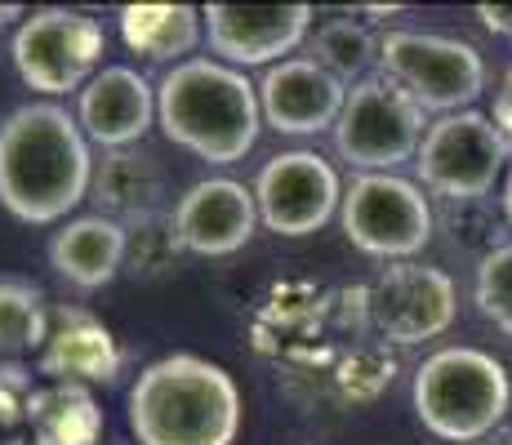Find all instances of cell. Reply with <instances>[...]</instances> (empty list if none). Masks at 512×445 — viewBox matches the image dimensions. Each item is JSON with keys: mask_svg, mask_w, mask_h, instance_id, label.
Instances as JSON below:
<instances>
[{"mask_svg": "<svg viewBox=\"0 0 512 445\" xmlns=\"http://www.w3.org/2000/svg\"><path fill=\"white\" fill-rule=\"evenodd\" d=\"M36 445H98L103 410L81 383H45L27 397V419Z\"/></svg>", "mask_w": 512, "mask_h": 445, "instance_id": "cell-20", "label": "cell"}, {"mask_svg": "<svg viewBox=\"0 0 512 445\" xmlns=\"http://www.w3.org/2000/svg\"><path fill=\"white\" fill-rule=\"evenodd\" d=\"M477 445H512V428L504 423V428H495V432H490V437H481Z\"/></svg>", "mask_w": 512, "mask_h": 445, "instance_id": "cell-30", "label": "cell"}, {"mask_svg": "<svg viewBox=\"0 0 512 445\" xmlns=\"http://www.w3.org/2000/svg\"><path fill=\"white\" fill-rule=\"evenodd\" d=\"M366 325L379 339L415 348V343H432L455 325L459 316V290L450 272L423 263H388L366 290Z\"/></svg>", "mask_w": 512, "mask_h": 445, "instance_id": "cell-10", "label": "cell"}, {"mask_svg": "<svg viewBox=\"0 0 512 445\" xmlns=\"http://www.w3.org/2000/svg\"><path fill=\"white\" fill-rule=\"evenodd\" d=\"M205 41L219 63L277 67L312 36V5H205Z\"/></svg>", "mask_w": 512, "mask_h": 445, "instance_id": "cell-12", "label": "cell"}, {"mask_svg": "<svg viewBox=\"0 0 512 445\" xmlns=\"http://www.w3.org/2000/svg\"><path fill=\"white\" fill-rule=\"evenodd\" d=\"M5 445H36V441H18V437H14V441H5Z\"/></svg>", "mask_w": 512, "mask_h": 445, "instance_id": "cell-32", "label": "cell"}, {"mask_svg": "<svg viewBox=\"0 0 512 445\" xmlns=\"http://www.w3.org/2000/svg\"><path fill=\"white\" fill-rule=\"evenodd\" d=\"M379 72L397 81L423 112H472L486 89V63L468 41L441 32H388L379 45Z\"/></svg>", "mask_w": 512, "mask_h": 445, "instance_id": "cell-8", "label": "cell"}, {"mask_svg": "<svg viewBox=\"0 0 512 445\" xmlns=\"http://www.w3.org/2000/svg\"><path fill=\"white\" fill-rule=\"evenodd\" d=\"M174 227L187 254L201 259H223L250 245V236L259 232V201L254 187L236 183V178H201L174 201Z\"/></svg>", "mask_w": 512, "mask_h": 445, "instance_id": "cell-13", "label": "cell"}, {"mask_svg": "<svg viewBox=\"0 0 512 445\" xmlns=\"http://www.w3.org/2000/svg\"><path fill=\"white\" fill-rule=\"evenodd\" d=\"M379 45L383 36H374L361 18H330L312 32V63H321L334 81L361 85L379 67Z\"/></svg>", "mask_w": 512, "mask_h": 445, "instance_id": "cell-21", "label": "cell"}, {"mask_svg": "<svg viewBox=\"0 0 512 445\" xmlns=\"http://www.w3.org/2000/svg\"><path fill=\"white\" fill-rule=\"evenodd\" d=\"M32 379L23 365H0V428H14L27 419V397H32Z\"/></svg>", "mask_w": 512, "mask_h": 445, "instance_id": "cell-26", "label": "cell"}, {"mask_svg": "<svg viewBox=\"0 0 512 445\" xmlns=\"http://www.w3.org/2000/svg\"><path fill=\"white\" fill-rule=\"evenodd\" d=\"M90 201L98 205L94 214L116 223H134L147 214L165 210V170L152 152L143 147H116L103 152V161H94V183Z\"/></svg>", "mask_w": 512, "mask_h": 445, "instance_id": "cell-18", "label": "cell"}, {"mask_svg": "<svg viewBox=\"0 0 512 445\" xmlns=\"http://www.w3.org/2000/svg\"><path fill=\"white\" fill-rule=\"evenodd\" d=\"M76 121L90 143L103 152L116 147H139V138L156 121V89L147 85L143 72L125 63H107L90 85L76 94Z\"/></svg>", "mask_w": 512, "mask_h": 445, "instance_id": "cell-15", "label": "cell"}, {"mask_svg": "<svg viewBox=\"0 0 512 445\" xmlns=\"http://www.w3.org/2000/svg\"><path fill=\"white\" fill-rule=\"evenodd\" d=\"M125 352L116 348L112 330L85 308H58L49 343L41 348V374L49 383H116Z\"/></svg>", "mask_w": 512, "mask_h": 445, "instance_id": "cell-16", "label": "cell"}, {"mask_svg": "<svg viewBox=\"0 0 512 445\" xmlns=\"http://www.w3.org/2000/svg\"><path fill=\"white\" fill-rule=\"evenodd\" d=\"M254 201H259V223L277 236H312L321 232L343 205V183L334 165L321 152H281L254 178Z\"/></svg>", "mask_w": 512, "mask_h": 445, "instance_id": "cell-11", "label": "cell"}, {"mask_svg": "<svg viewBox=\"0 0 512 445\" xmlns=\"http://www.w3.org/2000/svg\"><path fill=\"white\" fill-rule=\"evenodd\" d=\"M343 236L361 254L383 263H410L428 250L437 232V210L419 183L401 174H357L343 187L339 205Z\"/></svg>", "mask_w": 512, "mask_h": 445, "instance_id": "cell-7", "label": "cell"}, {"mask_svg": "<svg viewBox=\"0 0 512 445\" xmlns=\"http://www.w3.org/2000/svg\"><path fill=\"white\" fill-rule=\"evenodd\" d=\"M490 121L512 138V67L504 72V81H499V89H495V112H490Z\"/></svg>", "mask_w": 512, "mask_h": 445, "instance_id": "cell-27", "label": "cell"}, {"mask_svg": "<svg viewBox=\"0 0 512 445\" xmlns=\"http://www.w3.org/2000/svg\"><path fill=\"white\" fill-rule=\"evenodd\" d=\"M428 125V112L406 89L374 72L348 89V103L334 125V152L357 174H392L397 165L419 156Z\"/></svg>", "mask_w": 512, "mask_h": 445, "instance_id": "cell-5", "label": "cell"}, {"mask_svg": "<svg viewBox=\"0 0 512 445\" xmlns=\"http://www.w3.org/2000/svg\"><path fill=\"white\" fill-rule=\"evenodd\" d=\"M437 227L446 232V245L455 254H468V259H490L495 250H504V205H495L490 196H472V201H446L437 210Z\"/></svg>", "mask_w": 512, "mask_h": 445, "instance_id": "cell-23", "label": "cell"}, {"mask_svg": "<svg viewBox=\"0 0 512 445\" xmlns=\"http://www.w3.org/2000/svg\"><path fill=\"white\" fill-rule=\"evenodd\" d=\"M94 156L63 103H23L0 121V205L18 223H58L90 196Z\"/></svg>", "mask_w": 512, "mask_h": 445, "instance_id": "cell-1", "label": "cell"}, {"mask_svg": "<svg viewBox=\"0 0 512 445\" xmlns=\"http://www.w3.org/2000/svg\"><path fill=\"white\" fill-rule=\"evenodd\" d=\"M121 41L134 54L152 58V63H187L205 36V18L196 5H125L121 14Z\"/></svg>", "mask_w": 512, "mask_h": 445, "instance_id": "cell-19", "label": "cell"}, {"mask_svg": "<svg viewBox=\"0 0 512 445\" xmlns=\"http://www.w3.org/2000/svg\"><path fill=\"white\" fill-rule=\"evenodd\" d=\"M125 419L139 445H232L241 432V388L223 365L174 352L139 370Z\"/></svg>", "mask_w": 512, "mask_h": 445, "instance_id": "cell-3", "label": "cell"}, {"mask_svg": "<svg viewBox=\"0 0 512 445\" xmlns=\"http://www.w3.org/2000/svg\"><path fill=\"white\" fill-rule=\"evenodd\" d=\"M14 18H27V9L23 5H0V27H9Z\"/></svg>", "mask_w": 512, "mask_h": 445, "instance_id": "cell-31", "label": "cell"}, {"mask_svg": "<svg viewBox=\"0 0 512 445\" xmlns=\"http://www.w3.org/2000/svg\"><path fill=\"white\" fill-rule=\"evenodd\" d=\"M49 267L76 290H103L125 272V223L81 214L49 241Z\"/></svg>", "mask_w": 512, "mask_h": 445, "instance_id": "cell-17", "label": "cell"}, {"mask_svg": "<svg viewBox=\"0 0 512 445\" xmlns=\"http://www.w3.org/2000/svg\"><path fill=\"white\" fill-rule=\"evenodd\" d=\"M499 205H504V219L512 227V165H508V174H504V196H499Z\"/></svg>", "mask_w": 512, "mask_h": 445, "instance_id": "cell-29", "label": "cell"}, {"mask_svg": "<svg viewBox=\"0 0 512 445\" xmlns=\"http://www.w3.org/2000/svg\"><path fill=\"white\" fill-rule=\"evenodd\" d=\"M156 125L196 161L236 165L263 130L259 85L219 58L174 63L156 85Z\"/></svg>", "mask_w": 512, "mask_h": 445, "instance_id": "cell-2", "label": "cell"}, {"mask_svg": "<svg viewBox=\"0 0 512 445\" xmlns=\"http://www.w3.org/2000/svg\"><path fill=\"white\" fill-rule=\"evenodd\" d=\"M477 18L486 23V32L512 36V5H477Z\"/></svg>", "mask_w": 512, "mask_h": 445, "instance_id": "cell-28", "label": "cell"}, {"mask_svg": "<svg viewBox=\"0 0 512 445\" xmlns=\"http://www.w3.org/2000/svg\"><path fill=\"white\" fill-rule=\"evenodd\" d=\"M348 103V85L334 81L312 58H285L268 67L259 81L263 125L290 138H312L339 125V112Z\"/></svg>", "mask_w": 512, "mask_h": 445, "instance_id": "cell-14", "label": "cell"}, {"mask_svg": "<svg viewBox=\"0 0 512 445\" xmlns=\"http://www.w3.org/2000/svg\"><path fill=\"white\" fill-rule=\"evenodd\" d=\"M415 414L446 445H477L504 428L512 383L504 361L481 348H437L415 370Z\"/></svg>", "mask_w": 512, "mask_h": 445, "instance_id": "cell-4", "label": "cell"}, {"mask_svg": "<svg viewBox=\"0 0 512 445\" xmlns=\"http://www.w3.org/2000/svg\"><path fill=\"white\" fill-rule=\"evenodd\" d=\"M183 241L174 227V210L147 214V219L125 223V272L134 281H165L183 259Z\"/></svg>", "mask_w": 512, "mask_h": 445, "instance_id": "cell-24", "label": "cell"}, {"mask_svg": "<svg viewBox=\"0 0 512 445\" xmlns=\"http://www.w3.org/2000/svg\"><path fill=\"white\" fill-rule=\"evenodd\" d=\"M49 343V303L45 290L27 276L0 272V352L18 356Z\"/></svg>", "mask_w": 512, "mask_h": 445, "instance_id": "cell-22", "label": "cell"}, {"mask_svg": "<svg viewBox=\"0 0 512 445\" xmlns=\"http://www.w3.org/2000/svg\"><path fill=\"white\" fill-rule=\"evenodd\" d=\"M508 165H512V138L477 107L455 116H437L415 156L419 187L437 192L441 201L490 196Z\"/></svg>", "mask_w": 512, "mask_h": 445, "instance_id": "cell-9", "label": "cell"}, {"mask_svg": "<svg viewBox=\"0 0 512 445\" xmlns=\"http://www.w3.org/2000/svg\"><path fill=\"white\" fill-rule=\"evenodd\" d=\"M477 308L499 334L512 339V241L477 263Z\"/></svg>", "mask_w": 512, "mask_h": 445, "instance_id": "cell-25", "label": "cell"}, {"mask_svg": "<svg viewBox=\"0 0 512 445\" xmlns=\"http://www.w3.org/2000/svg\"><path fill=\"white\" fill-rule=\"evenodd\" d=\"M103 23L81 9H32V14L18 23L9 58H14V72L23 76L27 89L45 94L49 103L63 94H81L85 85L103 72Z\"/></svg>", "mask_w": 512, "mask_h": 445, "instance_id": "cell-6", "label": "cell"}]
</instances>
